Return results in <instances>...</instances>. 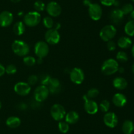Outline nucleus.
<instances>
[{
  "label": "nucleus",
  "mask_w": 134,
  "mask_h": 134,
  "mask_svg": "<svg viewBox=\"0 0 134 134\" xmlns=\"http://www.w3.org/2000/svg\"><path fill=\"white\" fill-rule=\"evenodd\" d=\"M47 86L48 88L49 92L52 94L58 93L61 91L62 85L60 81L54 78H51Z\"/></svg>",
  "instance_id": "f3484780"
},
{
  "label": "nucleus",
  "mask_w": 134,
  "mask_h": 134,
  "mask_svg": "<svg viewBox=\"0 0 134 134\" xmlns=\"http://www.w3.org/2000/svg\"><path fill=\"white\" fill-rule=\"evenodd\" d=\"M83 99L85 100V103L84 105L85 110L88 114H95L98 111V105L96 102L93 101L92 99L88 98L86 95L83 96Z\"/></svg>",
  "instance_id": "9b49d317"
},
{
  "label": "nucleus",
  "mask_w": 134,
  "mask_h": 134,
  "mask_svg": "<svg viewBox=\"0 0 134 134\" xmlns=\"http://www.w3.org/2000/svg\"><path fill=\"white\" fill-rule=\"evenodd\" d=\"M5 73V68L3 65L0 64V76H2Z\"/></svg>",
  "instance_id": "58836bf2"
},
{
  "label": "nucleus",
  "mask_w": 134,
  "mask_h": 134,
  "mask_svg": "<svg viewBox=\"0 0 134 134\" xmlns=\"http://www.w3.org/2000/svg\"><path fill=\"white\" fill-rule=\"evenodd\" d=\"M51 114L54 120L61 121L66 114L65 109L60 104H54L51 109Z\"/></svg>",
  "instance_id": "423d86ee"
},
{
  "label": "nucleus",
  "mask_w": 134,
  "mask_h": 134,
  "mask_svg": "<svg viewBox=\"0 0 134 134\" xmlns=\"http://www.w3.org/2000/svg\"><path fill=\"white\" fill-rule=\"evenodd\" d=\"M130 17H131V18H132V20H134V9L132 11V13H130Z\"/></svg>",
  "instance_id": "a18cd8bd"
},
{
  "label": "nucleus",
  "mask_w": 134,
  "mask_h": 134,
  "mask_svg": "<svg viewBox=\"0 0 134 134\" xmlns=\"http://www.w3.org/2000/svg\"><path fill=\"white\" fill-rule=\"evenodd\" d=\"M116 29L114 25H106L102 28L99 32V36L104 42H109L112 40L113 38L116 35Z\"/></svg>",
  "instance_id": "20e7f679"
},
{
  "label": "nucleus",
  "mask_w": 134,
  "mask_h": 134,
  "mask_svg": "<svg viewBox=\"0 0 134 134\" xmlns=\"http://www.w3.org/2000/svg\"><path fill=\"white\" fill-rule=\"evenodd\" d=\"M124 32L129 36H134V20H130L124 26Z\"/></svg>",
  "instance_id": "393cba45"
},
{
  "label": "nucleus",
  "mask_w": 134,
  "mask_h": 134,
  "mask_svg": "<svg viewBox=\"0 0 134 134\" xmlns=\"http://www.w3.org/2000/svg\"><path fill=\"white\" fill-rule=\"evenodd\" d=\"M118 71H119L120 73H123V72H124V68H123V67H119Z\"/></svg>",
  "instance_id": "79ce46f5"
},
{
  "label": "nucleus",
  "mask_w": 134,
  "mask_h": 134,
  "mask_svg": "<svg viewBox=\"0 0 134 134\" xmlns=\"http://www.w3.org/2000/svg\"><path fill=\"white\" fill-rule=\"evenodd\" d=\"M18 106H19V109H20V110H26V109H27V105L25 103H24V102L20 103L19 105H18Z\"/></svg>",
  "instance_id": "ea45409f"
},
{
  "label": "nucleus",
  "mask_w": 134,
  "mask_h": 134,
  "mask_svg": "<svg viewBox=\"0 0 134 134\" xmlns=\"http://www.w3.org/2000/svg\"><path fill=\"white\" fill-rule=\"evenodd\" d=\"M46 11L51 17H57L62 13V7L56 1H51L46 6Z\"/></svg>",
  "instance_id": "f8f14e48"
},
{
  "label": "nucleus",
  "mask_w": 134,
  "mask_h": 134,
  "mask_svg": "<svg viewBox=\"0 0 134 134\" xmlns=\"http://www.w3.org/2000/svg\"><path fill=\"white\" fill-rule=\"evenodd\" d=\"M58 129L62 133H66L68 132L69 130V123H67L66 122H62L60 121L58 123Z\"/></svg>",
  "instance_id": "c756f323"
},
{
  "label": "nucleus",
  "mask_w": 134,
  "mask_h": 134,
  "mask_svg": "<svg viewBox=\"0 0 134 134\" xmlns=\"http://www.w3.org/2000/svg\"><path fill=\"white\" fill-rule=\"evenodd\" d=\"M22 14H23V13H22V12H21V13H18V16H22Z\"/></svg>",
  "instance_id": "8fccbe9b"
},
{
  "label": "nucleus",
  "mask_w": 134,
  "mask_h": 134,
  "mask_svg": "<svg viewBox=\"0 0 134 134\" xmlns=\"http://www.w3.org/2000/svg\"><path fill=\"white\" fill-rule=\"evenodd\" d=\"M104 123L110 128H114L116 127L119 122L117 116L113 112H107L103 116Z\"/></svg>",
  "instance_id": "4468645a"
},
{
  "label": "nucleus",
  "mask_w": 134,
  "mask_h": 134,
  "mask_svg": "<svg viewBox=\"0 0 134 134\" xmlns=\"http://www.w3.org/2000/svg\"><path fill=\"white\" fill-rule=\"evenodd\" d=\"M49 90L47 86L40 85L37 87L34 91V99L36 101L41 102L47 99L49 95Z\"/></svg>",
  "instance_id": "0eeeda50"
},
{
  "label": "nucleus",
  "mask_w": 134,
  "mask_h": 134,
  "mask_svg": "<svg viewBox=\"0 0 134 134\" xmlns=\"http://www.w3.org/2000/svg\"><path fill=\"white\" fill-rule=\"evenodd\" d=\"M26 30V26L24 23L22 21L16 22L13 26V32L16 35H21L24 33Z\"/></svg>",
  "instance_id": "b1692460"
},
{
  "label": "nucleus",
  "mask_w": 134,
  "mask_h": 134,
  "mask_svg": "<svg viewBox=\"0 0 134 134\" xmlns=\"http://www.w3.org/2000/svg\"><path fill=\"white\" fill-rule=\"evenodd\" d=\"M132 71H133V72L134 73V63H133V65H132Z\"/></svg>",
  "instance_id": "09e8293b"
},
{
  "label": "nucleus",
  "mask_w": 134,
  "mask_h": 134,
  "mask_svg": "<svg viewBox=\"0 0 134 134\" xmlns=\"http://www.w3.org/2000/svg\"><path fill=\"white\" fill-rule=\"evenodd\" d=\"M51 77L48 75H43L42 76L41 79V85H44L47 86L48 83L49 82L50 80H51Z\"/></svg>",
  "instance_id": "e433bc0d"
},
{
  "label": "nucleus",
  "mask_w": 134,
  "mask_h": 134,
  "mask_svg": "<svg viewBox=\"0 0 134 134\" xmlns=\"http://www.w3.org/2000/svg\"><path fill=\"white\" fill-rule=\"evenodd\" d=\"M49 52V47L46 42L39 41L37 42L34 47V53L38 58H44Z\"/></svg>",
  "instance_id": "39448f33"
},
{
  "label": "nucleus",
  "mask_w": 134,
  "mask_h": 134,
  "mask_svg": "<svg viewBox=\"0 0 134 134\" xmlns=\"http://www.w3.org/2000/svg\"><path fill=\"white\" fill-rule=\"evenodd\" d=\"M65 122L69 124H75L79 120V115L75 111H70L65 116Z\"/></svg>",
  "instance_id": "aec40b11"
},
{
  "label": "nucleus",
  "mask_w": 134,
  "mask_h": 134,
  "mask_svg": "<svg viewBox=\"0 0 134 134\" xmlns=\"http://www.w3.org/2000/svg\"><path fill=\"white\" fill-rule=\"evenodd\" d=\"M23 61L27 66H33L36 63V59L32 56H25L23 59Z\"/></svg>",
  "instance_id": "cd10ccee"
},
{
  "label": "nucleus",
  "mask_w": 134,
  "mask_h": 134,
  "mask_svg": "<svg viewBox=\"0 0 134 134\" xmlns=\"http://www.w3.org/2000/svg\"><path fill=\"white\" fill-rule=\"evenodd\" d=\"M113 102L117 107H123L127 102V98L124 94L117 93L113 97Z\"/></svg>",
  "instance_id": "a211bd4d"
},
{
  "label": "nucleus",
  "mask_w": 134,
  "mask_h": 134,
  "mask_svg": "<svg viewBox=\"0 0 134 134\" xmlns=\"http://www.w3.org/2000/svg\"><path fill=\"white\" fill-rule=\"evenodd\" d=\"M12 50L16 55L20 56H27L30 53V45L22 40H14L12 44Z\"/></svg>",
  "instance_id": "f257e3e1"
},
{
  "label": "nucleus",
  "mask_w": 134,
  "mask_h": 134,
  "mask_svg": "<svg viewBox=\"0 0 134 134\" xmlns=\"http://www.w3.org/2000/svg\"><path fill=\"white\" fill-rule=\"evenodd\" d=\"M10 1L13 3H18V2H19L20 0H10Z\"/></svg>",
  "instance_id": "de8ad7c7"
},
{
  "label": "nucleus",
  "mask_w": 134,
  "mask_h": 134,
  "mask_svg": "<svg viewBox=\"0 0 134 134\" xmlns=\"http://www.w3.org/2000/svg\"><path fill=\"white\" fill-rule=\"evenodd\" d=\"M113 84L116 89H119V90H123L128 86V82L126 80L122 77L115 78L113 81Z\"/></svg>",
  "instance_id": "6ab92c4d"
},
{
  "label": "nucleus",
  "mask_w": 134,
  "mask_h": 134,
  "mask_svg": "<svg viewBox=\"0 0 134 134\" xmlns=\"http://www.w3.org/2000/svg\"><path fill=\"white\" fill-rule=\"evenodd\" d=\"M34 9H35V11L37 12H41L45 9L46 5L44 2L41 1V0H38L34 3Z\"/></svg>",
  "instance_id": "c85d7f7f"
},
{
  "label": "nucleus",
  "mask_w": 134,
  "mask_h": 134,
  "mask_svg": "<svg viewBox=\"0 0 134 134\" xmlns=\"http://www.w3.org/2000/svg\"><path fill=\"white\" fill-rule=\"evenodd\" d=\"M1 106H2V105H1V102H0V109H1Z\"/></svg>",
  "instance_id": "3c124183"
},
{
  "label": "nucleus",
  "mask_w": 134,
  "mask_h": 134,
  "mask_svg": "<svg viewBox=\"0 0 134 134\" xmlns=\"http://www.w3.org/2000/svg\"><path fill=\"white\" fill-rule=\"evenodd\" d=\"M83 3H84V5H85V6L88 7L89 5H90V4L92 3V2H91V1H90V0H84Z\"/></svg>",
  "instance_id": "a19ab883"
},
{
  "label": "nucleus",
  "mask_w": 134,
  "mask_h": 134,
  "mask_svg": "<svg viewBox=\"0 0 134 134\" xmlns=\"http://www.w3.org/2000/svg\"><path fill=\"white\" fill-rule=\"evenodd\" d=\"M55 25H56V26H55L54 29H56V30H58L59 28H60V27H61V25H60V23H56Z\"/></svg>",
  "instance_id": "37998d69"
},
{
  "label": "nucleus",
  "mask_w": 134,
  "mask_h": 134,
  "mask_svg": "<svg viewBox=\"0 0 134 134\" xmlns=\"http://www.w3.org/2000/svg\"><path fill=\"white\" fill-rule=\"evenodd\" d=\"M43 58H38L37 60H36V61H37L38 64H41L43 63Z\"/></svg>",
  "instance_id": "c03bdc74"
},
{
  "label": "nucleus",
  "mask_w": 134,
  "mask_h": 134,
  "mask_svg": "<svg viewBox=\"0 0 134 134\" xmlns=\"http://www.w3.org/2000/svg\"><path fill=\"white\" fill-rule=\"evenodd\" d=\"M107 49L110 51H113L116 49V44L114 41L110 40L107 42Z\"/></svg>",
  "instance_id": "c9c22d12"
},
{
  "label": "nucleus",
  "mask_w": 134,
  "mask_h": 134,
  "mask_svg": "<svg viewBox=\"0 0 134 134\" xmlns=\"http://www.w3.org/2000/svg\"><path fill=\"white\" fill-rule=\"evenodd\" d=\"M116 60L119 62H121V63H126L128 60V56L127 53L122 51H119L116 54Z\"/></svg>",
  "instance_id": "bb28decb"
},
{
  "label": "nucleus",
  "mask_w": 134,
  "mask_h": 134,
  "mask_svg": "<svg viewBox=\"0 0 134 134\" xmlns=\"http://www.w3.org/2000/svg\"><path fill=\"white\" fill-rule=\"evenodd\" d=\"M36 1H38V0H36Z\"/></svg>",
  "instance_id": "864d4df0"
},
{
  "label": "nucleus",
  "mask_w": 134,
  "mask_h": 134,
  "mask_svg": "<svg viewBox=\"0 0 134 134\" xmlns=\"http://www.w3.org/2000/svg\"><path fill=\"white\" fill-rule=\"evenodd\" d=\"M132 1H133V2H134V0H132Z\"/></svg>",
  "instance_id": "603ef678"
},
{
  "label": "nucleus",
  "mask_w": 134,
  "mask_h": 134,
  "mask_svg": "<svg viewBox=\"0 0 134 134\" xmlns=\"http://www.w3.org/2000/svg\"><path fill=\"white\" fill-rule=\"evenodd\" d=\"M38 81V77L35 75H31L27 79V83L30 85H34L36 84Z\"/></svg>",
  "instance_id": "f704fd0d"
},
{
  "label": "nucleus",
  "mask_w": 134,
  "mask_h": 134,
  "mask_svg": "<svg viewBox=\"0 0 134 134\" xmlns=\"http://www.w3.org/2000/svg\"><path fill=\"white\" fill-rule=\"evenodd\" d=\"M119 63L114 59H107L102 66V72L103 74L110 76L116 73L119 69Z\"/></svg>",
  "instance_id": "f03ea898"
},
{
  "label": "nucleus",
  "mask_w": 134,
  "mask_h": 134,
  "mask_svg": "<svg viewBox=\"0 0 134 134\" xmlns=\"http://www.w3.org/2000/svg\"><path fill=\"white\" fill-rule=\"evenodd\" d=\"M132 56L134 57V44L132 46Z\"/></svg>",
  "instance_id": "49530a36"
},
{
  "label": "nucleus",
  "mask_w": 134,
  "mask_h": 134,
  "mask_svg": "<svg viewBox=\"0 0 134 134\" xmlns=\"http://www.w3.org/2000/svg\"><path fill=\"white\" fill-rule=\"evenodd\" d=\"M99 93V90L98 89H96V88H91V89L88 91L87 93H86V96L88 97V98L92 99L96 98V97H98Z\"/></svg>",
  "instance_id": "473e14b6"
},
{
  "label": "nucleus",
  "mask_w": 134,
  "mask_h": 134,
  "mask_svg": "<svg viewBox=\"0 0 134 134\" xmlns=\"http://www.w3.org/2000/svg\"><path fill=\"white\" fill-rule=\"evenodd\" d=\"M14 17L10 12L5 11L0 13V26L1 27H8L13 22Z\"/></svg>",
  "instance_id": "2eb2a0df"
},
{
  "label": "nucleus",
  "mask_w": 134,
  "mask_h": 134,
  "mask_svg": "<svg viewBox=\"0 0 134 134\" xmlns=\"http://www.w3.org/2000/svg\"><path fill=\"white\" fill-rule=\"evenodd\" d=\"M88 14L92 20L94 21L99 20L103 14L102 7L98 3H92L88 6Z\"/></svg>",
  "instance_id": "1a4fd4ad"
},
{
  "label": "nucleus",
  "mask_w": 134,
  "mask_h": 134,
  "mask_svg": "<svg viewBox=\"0 0 134 134\" xmlns=\"http://www.w3.org/2000/svg\"><path fill=\"white\" fill-rule=\"evenodd\" d=\"M46 42L51 45H56L60 40V35L58 31L54 28L48 29L44 34Z\"/></svg>",
  "instance_id": "9d476101"
},
{
  "label": "nucleus",
  "mask_w": 134,
  "mask_h": 134,
  "mask_svg": "<svg viewBox=\"0 0 134 134\" xmlns=\"http://www.w3.org/2000/svg\"><path fill=\"white\" fill-rule=\"evenodd\" d=\"M132 41L129 37L122 36L118 39L117 45L121 49H128L132 45Z\"/></svg>",
  "instance_id": "412c9836"
},
{
  "label": "nucleus",
  "mask_w": 134,
  "mask_h": 134,
  "mask_svg": "<svg viewBox=\"0 0 134 134\" xmlns=\"http://www.w3.org/2000/svg\"><path fill=\"white\" fill-rule=\"evenodd\" d=\"M41 16L39 12L31 11L26 13L24 17V23L29 27H34L40 23Z\"/></svg>",
  "instance_id": "7ed1b4c3"
},
{
  "label": "nucleus",
  "mask_w": 134,
  "mask_h": 134,
  "mask_svg": "<svg viewBox=\"0 0 134 134\" xmlns=\"http://www.w3.org/2000/svg\"><path fill=\"white\" fill-rule=\"evenodd\" d=\"M16 71L17 68L14 64H9L5 68V72L8 74H14Z\"/></svg>",
  "instance_id": "72a5a7b5"
},
{
  "label": "nucleus",
  "mask_w": 134,
  "mask_h": 134,
  "mask_svg": "<svg viewBox=\"0 0 134 134\" xmlns=\"http://www.w3.org/2000/svg\"><path fill=\"white\" fill-rule=\"evenodd\" d=\"M124 14L120 9H115L109 13V18L111 22L116 25H119L124 19Z\"/></svg>",
  "instance_id": "dca6fc26"
},
{
  "label": "nucleus",
  "mask_w": 134,
  "mask_h": 134,
  "mask_svg": "<svg viewBox=\"0 0 134 134\" xmlns=\"http://www.w3.org/2000/svg\"><path fill=\"white\" fill-rule=\"evenodd\" d=\"M121 11H122L123 14L125 15V14H130L132 12V11L133 10V6L131 3H126L125 5H123L122 7Z\"/></svg>",
  "instance_id": "2f4dec72"
},
{
  "label": "nucleus",
  "mask_w": 134,
  "mask_h": 134,
  "mask_svg": "<svg viewBox=\"0 0 134 134\" xmlns=\"http://www.w3.org/2000/svg\"><path fill=\"white\" fill-rule=\"evenodd\" d=\"M122 130L124 134H132L134 131V123L132 121L126 120L123 123Z\"/></svg>",
  "instance_id": "4be33fe9"
},
{
  "label": "nucleus",
  "mask_w": 134,
  "mask_h": 134,
  "mask_svg": "<svg viewBox=\"0 0 134 134\" xmlns=\"http://www.w3.org/2000/svg\"><path fill=\"white\" fill-rule=\"evenodd\" d=\"M69 78L71 81L75 84L80 85L85 80V74L81 68L75 67L71 70L69 73Z\"/></svg>",
  "instance_id": "6e6552de"
},
{
  "label": "nucleus",
  "mask_w": 134,
  "mask_h": 134,
  "mask_svg": "<svg viewBox=\"0 0 134 134\" xmlns=\"http://www.w3.org/2000/svg\"><path fill=\"white\" fill-rule=\"evenodd\" d=\"M43 24L45 28L47 29H51L54 26V20L51 17H46L43 18Z\"/></svg>",
  "instance_id": "a878e982"
},
{
  "label": "nucleus",
  "mask_w": 134,
  "mask_h": 134,
  "mask_svg": "<svg viewBox=\"0 0 134 134\" xmlns=\"http://www.w3.org/2000/svg\"><path fill=\"white\" fill-rule=\"evenodd\" d=\"M110 108V102L107 100H103L99 104V109L103 112H107Z\"/></svg>",
  "instance_id": "7c9ffc66"
},
{
  "label": "nucleus",
  "mask_w": 134,
  "mask_h": 134,
  "mask_svg": "<svg viewBox=\"0 0 134 134\" xmlns=\"http://www.w3.org/2000/svg\"><path fill=\"white\" fill-rule=\"evenodd\" d=\"M14 90L16 94L20 96H26L30 93L31 91V86L28 83L20 81L14 85Z\"/></svg>",
  "instance_id": "ddd939ff"
},
{
  "label": "nucleus",
  "mask_w": 134,
  "mask_h": 134,
  "mask_svg": "<svg viewBox=\"0 0 134 134\" xmlns=\"http://www.w3.org/2000/svg\"><path fill=\"white\" fill-rule=\"evenodd\" d=\"M20 119L16 116H10L6 120L7 126L10 128H16L20 125Z\"/></svg>",
  "instance_id": "5701e85b"
},
{
  "label": "nucleus",
  "mask_w": 134,
  "mask_h": 134,
  "mask_svg": "<svg viewBox=\"0 0 134 134\" xmlns=\"http://www.w3.org/2000/svg\"><path fill=\"white\" fill-rule=\"evenodd\" d=\"M116 0H100L101 3L104 6L109 7L114 5Z\"/></svg>",
  "instance_id": "4c0bfd02"
}]
</instances>
